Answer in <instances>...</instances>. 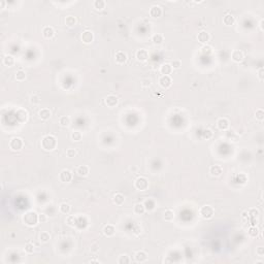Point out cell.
I'll use <instances>...</instances> for the list:
<instances>
[{"mask_svg":"<svg viewBox=\"0 0 264 264\" xmlns=\"http://www.w3.org/2000/svg\"><path fill=\"white\" fill-rule=\"evenodd\" d=\"M41 147L44 151H54L57 148V138L54 135H46L41 140Z\"/></svg>","mask_w":264,"mask_h":264,"instance_id":"obj_1","label":"cell"},{"mask_svg":"<svg viewBox=\"0 0 264 264\" xmlns=\"http://www.w3.org/2000/svg\"><path fill=\"white\" fill-rule=\"evenodd\" d=\"M23 221L27 226L33 227L38 223V215L35 212H28L23 216Z\"/></svg>","mask_w":264,"mask_h":264,"instance_id":"obj_2","label":"cell"},{"mask_svg":"<svg viewBox=\"0 0 264 264\" xmlns=\"http://www.w3.org/2000/svg\"><path fill=\"white\" fill-rule=\"evenodd\" d=\"M24 148V140L21 137H13L9 142V149L11 151L19 152L22 151Z\"/></svg>","mask_w":264,"mask_h":264,"instance_id":"obj_3","label":"cell"},{"mask_svg":"<svg viewBox=\"0 0 264 264\" xmlns=\"http://www.w3.org/2000/svg\"><path fill=\"white\" fill-rule=\"evenodd\" d=\"M199 214H200V217L204 220H209V219L213 218L214 214H215V209L213 208V206L211 205H203L199 211Z\"/></svg>","mask_w":264,"mask_h":264,"instance_id":"obj_4","label":"cell"},{"mask_svg":"<svg viewBox=\"0 0 264 264\" xmlns=\"http://www.w3.org/2000/svg\"><path fill=\"white\" fill-rule=\"evenodd\" d=\"M134 187L139 191H145L149 188V181H148L147 177H139L135 180L134 183Z\"/></svg>","mask_w":264,"mask_h":264,"instance_id":"obj_5","label":"cell"},{"mask_svg":"<svg viewBox=\"0 0 264 264\" xmlns=\"http://www.w3.org/2000/svg\"><path fill=\"white\" fill-rule=\"evenodd\" d=\"M73 179V174L69 169H63L60 173V180L63 183H70Z\"/></svg>","mask_w":264,"mask_h":264,"instance_id":"obj_6","label":"cell"},{"mask_svg":"<svg viewBox=\"0 0 264 264\" xmlns=\"http://www.w3.org/2000/svg\"><path fill=\"white\" fill-rule=\"evenodd\" d=\"M81 38H82V41H83L84 43L89 44V43H92L93 39H94V34H93L92 31L86 30V31H84L83 33H82V35H81Z\"/></svg>","mask_w":264,"mask_h":264,"instance_id":"obj_7","label":"cell"},{"mask_svg":"<svg viewBox=\"0 0 264 264\" xmlns=\"http://www.w3.org/2000/svg\"><path fill=\"white\" fill-rule=\"evenodd\" d=\"M118 103H119V98L116 95H108L105 98V104L110 108L116 107L118 105Z\"/></svg>","mask_w":264,"mask_h":264,"instance_id":"obj_8","label":"cell"},{"mask_svg":"<svg viewBox=\"0 0 264 264\" xmlns=\"http://www.w3.org/2000/svg\"><path fill=\"white\" fill-rule=\"evenodd\" d=\"M172 84V80L169 75H162L159 78V85L163 89H168Z\"/></svg>","mask_w":264,"mask_h":264,"instance_id":"obj_9","label":"cell"},{"mask_svg":"<svg viewBox=\"0 0 264 264\" xmlns=\"http://www.w3.org/2000/svg\"><path fill=\"white\" fill-rule=\"evenodd\" d=\"M135 56H136V59L139 62H145V61L149 59V52L145 50V49H140V50L136 52Z\"/></svg>","mask_w":264,"mask_h":264,"instance_id":"obj_10","label":"cell"},{"mask_svg":"<svg viewBox=\"0 0 264 264\" xmlns=\"http://www.w3.org/2000/svg\"><path fill=\"white\" fill-rule=\"evenodd\" d=\"M197 39H198L199 43H201L203 44H206L209 41V39H211V35H209V33L208 31L201 30L198 33V35H197Z\"/></svg>","mask_w":264,"mask_h":264,"instance_id":"obj_11","label":"cell"},{"mask_svg":"<svg viewBox=\"0 0 264 264\" xmlns=\"http://www.w3.org/2000/svg\"><path fill=\"white\" fill-rule=\"evenodd\" d=\"M163 14V11H162V7L159 5H153L151 8H150V16L153 17V18H160Z\"/></svg>","mask_w":264,"mask_h":264,"instance_id":"obj_12","label":"cell"},{"mask_svg":"<svg viewBox=\"0 0 264 264\" xmlns=\"http://www.w3.org/2000/svg\"><path fill=\"white\" fill-rule=\"evenodd\" d=\"M231 58H232V60L234 61V62L241 63L243 61V58H245V56H243V52H241V51L234 50L232 52V54H231Z\"/></svg>","mask_w":264,"mask_h":264,"instance_id":"obj_13","label":"cell"},{"mask_svg":"<svg viewBox=\"0 0 264 264\" xmlns=\"http://www.w3.org/2000/svg\"><path fill=\"white\" fill-rule=\"evenodd\" d=\"M217 127L220 130H222V131H226L229 128V121L226 118H220L217 121Z\"/></svg>","mask_w":264,"mask_h":264,"instance_id":"obj_14","label":"cell"},{"mask_svg":"<svg viewBox=\"0 0 264 264\" xmlns=\"http://www.w3.org/2000/svg\"><path fill=\"white\" fill-rule=\"evenodd\" d=\"M115 60L118 64L126 63V61H127V54L124 53V52H122V51L117 52L115 55Z\"/></svg>","mask_w":264,"mask_h":264,"instance_id":"obj_15","label":"cell"},{"mask_svg":"<svg viewBox=\"0 0 264 264\" xmlns=\"http://www.w3.org/2000/svg\"><path fill=\"white\" fill-rule=\"evenodd\" d=\"M16 116L17 118H18V120L22 123L26 122L27 119H28V113H27V110H24V108H19L16 113Z\"/></svg>","mask_w":264,"mask_h":264,"instance_id":"obj_16","label":"cell"},{"mask_svg":"<svg viewBox=\"0 0 264 264\" xmlns=\"http://www.w3.org/2000/svg\"><path fill=\"white\" fill-rule=\"evenodd\" d=\"M43 35L44 38L46 39H50V38H53L54 35H55V30H54L53 27L51 26H46L43 29Z\"/></svg>","mask_w":264,"mask_h":264,"instance_id":"obj_17","label":"cell"},{"mask_svg":"<svg viewBox=\"0 0 264 264\" xmlns=\"http://www.w3.org/2000/svg\"><path fill=\"white\" fill-rule=\"evenodd\" d=\"M113 202L118 206L123 205V204H124V202H125V196L122 193H116L115 195H113Z\"/></svg>","mask_w":264,"mask_h":264,"instance_id":"obj_18","label":"cell"},{"mask_svg":"<svg viewBox=\"0 0 264 264\" xmlns=\"http://www.w3.org/2000/svg\"><path fill=\"white\" fill-rule=\"evenodd\" d=\"M103 233H104L105 236H107V237H112V236L115 235L116 233V227L113 225H110V224H108V225L104 226V228H103Z\"/></svg>","mask_w":264,"mask_h":264,"instance_id":"obj_19","label":"cell"},{"mask_svg":"<svg viewBox=\"0 0 264 264\" xmlns=\"http://www.w3.org/2000/svg\"><path fill=\"white\" fill-rule=\"evenodd\" d=\"M171 72H172L171 64H169V63L162 64L161 67H160V73H161L162 75H169Z\"/></svg>","mask_w":264,"mask_h":264,"instance_id":"obj_20","label":"cell"},{"mask_svg":"<svg viewBox=\"0 0 264 264\" xmlns=\"http://www.w3.org/2000/svg\"><path fill=\"white\" fill-rule=\"evenodd\" d=\"M223 172V168L220 166V165H213V166L209 168V173L213 177H220Z\"/></svg>","mask_w":264,"mask_h":264,"instance_id":"obj_21","label":"cell"},{"mask_svg":"<svg viewBox=\"0 0 264 264\" xmlns=\"http://www.w3.org/2000/svg\"><path fill=\"white\" fill-rule=\"evenodd\" d=\"M223 23L225 24L226 26H232L233 24L235 23V18H234L233 14H226L225 16L223 17Z\"/></svg>","mask_w":264,"mask_h":264,"instance_id":"obj_22","label":"cell"},{"mask_svg":"<svg viewBox=\"0 0 264 264\" xmlns=\"http://www.w3.org/2000/svg\"><path fill=\"white\" fill-rule=\"evenodd\" d=\"M135 260L137 261V262H145V261L148 260V254L145 253V251H138L136 252V254H135Z\"/></svg>","mask_w":264,"mask_h":264,"instance_id":"obj_23","label":"cell"},{"mask_svg":"<svg viewBox=\"0 0 264 264\" xmlns=\"http://www.w3.org/2000/svg\"><path fill=\"white\" fill-rule=\"evenodd\" d=\"M38 115H39V118H40L41 120L46 121V120H49L51 118L52 113H51V110H49V108H41V110H39Z\"/></svg>","mask_w":264,"mask_h":264,"instance_id":"obj_24","label":"cell"},{"mask_svg":"<svg viewBox=\"0 0 264 264\" xmlns=\"http://www.w3.org/2000/svg\"><path fill=\"white\" fill-rule=\"evenodd\" d=\"M76 172L80 177H87L89 174V167L87 165H81V166L78 167Z\"/></svg>","mask_w":264,"mask_h":264,"instance_id":"obj_25","label":"cell"},{"mask_svg":"<svg viewBox=\"0 0 264 264\" xmlns=\"http://www.w3.org/2000/svg\"><path fill=\"white\" fill-rule=\"evenodd\" d=\"M78 23V20H76L75 17L73 16H67L65 18V25L67 27H75Z\"/></svg>","mask_w":264,"mask_h":264,"instance_id":"obj_26","label":"cell"},{"mask_svg":"<svg viewBox=\"0 0 264 264\" xmlns=\"http://www.w3.org/2000/svg\"><path fill=\"white\" fill-rule=\"evenodd\" d=\"M93 6H94V8L97 9V11H102V9H104L105 6H107V2H105L104 0H95V1L93 2Z\"/></svg>","mask_w":264,"mask_h":264,"instance_id":"obj_27","label":"cell"},{"mask_svg":"<svg viewBox=\"0 0 264 264\" xmlns=\"http://www.w3.org/2000/svg\"><path fill=\"white\" fill-rule=\"evenodd\" d=\"M174 216H176V215H174V212L172 211V209H166V211L164 212V220L167 222L173 221Z\"/></svg>","mask_w":264,"mask_h":264,"instance_id":"obj_28","label":"cell"},{"mask_svg":"<svg viewBox=\"0 0 264 264\" xmlns=\"http://www.w3.org/2000/svg\"><path fill=\"white\" fill-rule=\"evenodd\" d=\"M133 212L136 215H142L145 212V208L144 203H136L133 208Z\"/></svg>","mask_w":264,"mask_h":264,"instance_id":"obj_29","label":"cell"},{"mask_svg":"<svg viewBox=\"0 0 264 264\" xmlns=\"http://www.w3.org/2000/svg\"><path fill=\"white\" fill-rule=\"evenodd\" d=\"M3 64L7 67H11L14 64V58L11 55H6L3 58Z\"/></svg>","mask_w":264,"mask_h":264,"instance_id":"obj_30","label":"cell"},{"mask_svg":"<svg viewBox=\"0 0 264 264\" xmlns=\"http://www.w3.org/2000/svg\"><path fill=\"white\" fill-rule=\"evenodd\" d=\"M51 239V234L48 232V231H43L40 234H39V240L43 243H49Z\"/></svg>","mask_w":264,"mask_h":264,"instance_id":"obj_31","label":"cell"},{"mask_svg":"<svg viewBox=\"0 0 264 264\" xmlns=\"http://www.w3.org/2000/svg\"><path fill=\"white\" fill-rule=\"evenodd\" d=\"M59 211H60L61 214L63 215H68L70 213V205L68 203H61L60 206H59Z\"/></svg>","mask_w":264,"mask_h":264,"instance_id":"obj_32","label":"cell"},{"mask_svg":"<svg viewBox=\"0 0 264 264\" xmlns=\"http://www.w3.org/2000/svg\"><path fill=\"white\" fill-rule=\"evenodd\" d=\"M163 40H164L163 35H162V34H160V33L154 34V35H153V37H152V41L155 44H161L162 43H163Z\"/></svg>","mask_w":264,"mask_h":264,"instance_id":"obj_33","label":"cell"},{"mask_svg":"<svg viewBox=\"0 0 264 264\" xmlns=\"http://www.w3.org/2000/svg\"><path fill=\"white\" fill-rule=\"evenodd\" d=\"M59 124L62 126V127H67V126H69L70 124L69 117H67V116H62V117L59 119Z\"/></svg>","mask_w":264,"mask_h":264,"instance_id":"obj_34","label":"cell"},{"mask_svg":"<svg viewBox=\"0 0 264 264\" xmlns=\"http://www.w3.org/2000/svg\"><path fill=\"white\" fill-rule=\"evenodd\" d=\"M249 235L251 236L252 238H256L258 237L259 235V229L257 226H252L250 229H249Z\"/></svg>","mask_w":264,"mask_h":264,"instance_id":"obj_35","label":"cell"},{"mask_svg":"<svg viewBox=\"0 0 264 264\" xmlns=\"http://www.w3.org/2000/svg\"><path fill=\"white\" fill-rule=\"evenodd\" d=\"M16 80L18 81V82H23V81L26 80V73L24 70H18L16 72Z\"/></svg>","mask_w":264,"mask_h":264,"instance_id":"obj_36","label":"cell"},{"mask_svg":"<svg viewBox=\"0 0 264 264\" xmlns=\"http://www.w3.org/2000/svg\"><path fill=\"white\" fill-rule=\"evenodd\" d=\"M83 138V134L80 131H73L71 133V139L73 142H81Z\"/></svg>","mask_w":264,"mask_h":264,"instance_id":"obj_37","label":"cell"},{"mask_svg":"<svg viewBox=\"0 0 264 264\" xmlns=\"http://www.w3.org/2000/svg\"><path fill=\"white\" fill-rule=\"evenodd\" d=\"M144 205H145V209H148V211H153V209L155 208V201L152 200V199H148V200H145Z\"/></svg>","mask_w":264,"mask_h":264,"instance_id":"obj_38","label":"cell"},{"mask_svg":"<svg viewBox=\"0 0 264 264\" xmlns=\"http://www.w3.org/2000/svg\"><path fill=\"white\" fill-rule=\"evenodd\" d=\"M200 52H201L202 55L208 56L212 53V46H208V44H204V46L200 49Z\"/></svg>","mask_w":264,"mask_h":264,"instance_id":"obj_39","label":"cell"},{"mask_svg":"<svg viewBox=\"0 0 264 264\" xmlns=\"http://www.w3.org/2000/svg\"><path fill=\"white\" fill-rule=\"evenodd\" d=\"M66 223L70 227H75L76 225V223H78V221H76V218L75 216H68L67 219H66Z\"/></svg>","mask_w":264,"mask_h":264,"instance_id":"obj_40","label":"cell"},{"mask_svg":"<svg viewBox=\"0 0 264 264\" xmlns=\"http://www.w3.org/2000/svg\"><path fill=\"white\" fill-rule=\"evenodd\" d=\"M118 263L119 264H128V263H130V258L128 257L126 254L121 255L119 259H118Z\"/></svg>","mask_w":264,"mask_h":264,"instance_id":"obj_41","label":"cell"},{"mask_svg":"<svg viewBox=\"0 0 264 264\" xmlns=\"http://www.w3.org/2000/svg\"><path fill=\"white\" fill-rule=\"evenodd\" d=\"M248 214H249V217H251L252 219H256L259 216V211H258L257 208H253L249 209Z\"/></svg>","mask_w":264,"mask_h":264,"instance_id":"obj_42","label":"cell"},{"mask_svg":"<svg viewBox=\"0 0 264 264\" xmlns=\"http://www.w3.org/2000/svg\"><path fill=\"white\" fill-rule=\"evenodd\" d=\"M255 117H256V119H257L258 121H263L264 120V112H263L262 108H259V110H256Z\"/></svg>","mask_w":264,"mask_h":264,"instance_id":"obj_43","label":"cell"},{"mask_svg":"<svg viewBox=\"0 0 264 264\" xmlns=\"http://www.w3.org/2000/svg\"><path fill=\"white\" fill-rule=\"evenodd\" d=\"M247 180H248V177H247L246 173H243V172H241V173H239L237 176V183L245 184V183L247 182Z\"/></svg>","mask_w":264,"mask_h":264,"instance_id":"obj_44","label":"cell"},{"mask_svg":"<svg viewBox=\"0 0 264 264\" xmlns=\"http://www.w3.org/2000/svg\"><path fill=\"white\" fill-rule=\"evenodd\" d=\"M25 252L28 254H32L34 252V245L31 243H28L25 247Z\"/></svg>","mask_w":264,"mask_h":264,"instance_id":"obj_45","label":"cell"},{"mask_svg":"<svg viewBox=\"0 0 264 264\" xmlns=\"http://www.w3.org/2000/svg\"><path fill=\"white\" fill-rule=\"evenodd\" d=\"M182 66V62L181 60H173L171 62V67L172 69H179L180 67Z\"/></svg>","mask_w":264,"mask_h":264,"instance_id":"obj_46","label":"cell"},{"mask_svg":"<svg viewBox=\"0 0 264 264\" xmlns=\"http://www.w3.org/2000/svg\"><path fill=\"white\" fill-rule=\"evenodd\" d=\"M30 102L32 104H39L40 103V99L37 95H32L30 97Z\"/></svg>","mask_w":264,"mask_h":264,"instance_id":"obj_47","label":"cell"},{"mask_svg":"<svg viewBox=\"0 0 264 264\" xmlns=\"http://www.w3.org/2000/svg\"><path fill=\"white\" fill-rule=\"evenodd\" d=\"M66 156L69 157V158H73L76 156V151L75 149H68L66 151Z\"/></svg>","mask_w":264,"mask_h":264,"instance_id":"obj_48","label":"cell"},{"mask_svg":"<svg viewBox=\"0 0 264 264\" xmlns=\"http://www.w3.org/2000/svg\"><path fill=\"white\" fill-rule=\"evenodd\" d=\"M140 84H142V86L144 88H148L151 86V80H150V78H144Z\"/></svg>","mask_w":264,"mask_h":264,"instance_id":"obj_49","label":"cell"},{"mask_svg":"<svg viewBox=\"0 0 264 264\" xmlns=\"http://www.w3.org/2000/svg\"><path fill=\"white\" fill-rule=\"evenodd\" d=\"M48 221V217H46V214H40L38 215V222L39 223H44V222Z\"/></svg>","mask_w":264,"mask_h":264,"instance_id":"obj_50","label":"cell"},{"mask_svg":"<svg viewBox=\"0 0 264 264\" xmlns=\"http://www.w3.org/2000/svg\"><path fill=\"white\" fill-rule=\"evenodd\" d=\"M256 254H257V256H259V257H264V248L263 247H258L257 250H256Z\"/></svg>","mask_w":264,"mask_h":264,"instance_id":"obj_51","label":"cell"},{"mask_svg":"<svg viewBox=\"0 0 264 264\" xmlns=\"http://www.w3.org/2000/svg\"><path fill=\"white\" fill-rule=\"evenodd\" d=\"M258 78H259V80H260V81L264 80V69L262 67L258 70Z\"/></svg>","mask_w":264,"mask_h":264,"instance_id":"obj_52","label":"cell"},{"mask_svg":"<svg viewBox=\"0 0 264 264\" xmlns=\"http://www.w3.org/2000/svg\"><path fill=\"white\" fill-rule=\"evenodd\" d=\"M91 252H92V253H97L98 251H99V248H98V245L97 243H93L92 246H91Z\"/></svg>","mask_w":264,"mask_h":264,"instance_id":"obj_53","label":"cell"},{"mask_svg":"<svg viewBox=\"0 0 264 264\" xmlns=\"http://www.w3.org/2000/svg\"><path fill=\"white\" fill-rule=\"evenodd\" d=\"M130 171L132 172V173H136L137 172V170H138V167L137 166H135V165H132V166H130Z\"/></svg>","mask_w":264,"mask_h":264,"instance_id":"obj_54","label":"cell"},{"mask_svg":"<svg viewBox=\"0 0 264 264\" xmlns=\"http://www.w3.org/2000/svg\"><path fill=\"white\" fill-rule=\"evenodd\" d=\"M263 24H264V20H263V19H261V20H260V22H259V28H260V30L262 31V32L264 31Z\"/></svg>","mask_w":264,"mask_h":264,"instance_id":"obj_55","label":"cell"},{"mask_svg":"<svg viewBox=\"0 0 264 264\" xmlns=\"http://www.w3.org/2000/svg\"><path fill=\"white\" fill-rule=\"evenodd\" d=\"M90 262H91V263H100L99 261H97V260H91Z\"/></svg>","mask_w":264,"mask_h":264,"instance_id":"obj_56","label":"cell"}]
</instances>
